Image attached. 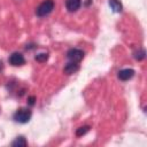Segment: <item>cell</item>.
I'll return each instance as SVG.
<instances>
[{
	"label": "cell",
	"mask_w": 147,
	"mask_h": 147,
	"mask_svg": "<svg viewBox=\"0 0 147 147\" xmlns=\"http://www.w3.org/2000/svg\"><path fill=\"white\" fill-rule=\"evenodd\" d=\"M9 63L13 67H21V65H23L25 63V59L21 53L15 52L9 56Z\"/></svg>",
	"instance_id": "277c9868"
},
{
	"label": "cell",
	"mask_w": 147,
	"mask_h": 147,
	"mask_svg": "<svg viewBox=\"0 0 147 147\" xmlns=\"http://www.w3.org/2000/svg\"><path fill=\"white\" fill-rule=\"evenodd\" d=\"M108 3L114 13H121L123 10V5L119 0H108Z\"/></svg>",
	"instance_id": "ba28073f"
},
{
	"label": "cell",
	"mask_w": 147,
	"mask_h": 147,
	"mask_svg": "<svg viewBox=\"0 0 147 147\" xmlns=\"http://www.w3.org/2000/svg\"><path fill=\"white\" fill-rule=\"evenodd\" d=\"M34 102H36V96H29L28 98V105H30V106H33L34 105Z\"/></svg>",
	"instance_id": "4fadbf2b"
},
{
	"label": "cell",
	"mask_w": 147,
	"mask_h": 147,
	"mask_svg": "<svg viewBox=\"0 0 147 147\" xmlns=\"http://www.w3.org/2000/svg\"><path fill=\"white\" fill-rule=\"evenodd\" d=\"M133 76H134V70L131 69V68L122 69V70H119L118 74H117V77H118L121 80H123V82H126V80L131 79Z\"/></svg>",
	"instance_id": "5b68a950"
},
{
	"label": "cell",
	"mask_w": 147,
	"mask_h": 147,
	"mask_svg": "<svg viewBox=\"0 0 147 147\" xmlns=\"http://www.w3.org/2000/svg\"><path fill=\"white\" fill-rule=\"evenodd\" d=\"M11 146L13 147H25V146H28V141L25 140V138L23 136H20L11 142Z\"/></svg>",
	"instance_id": "9c48e42d"
},
{
	"label": "cell",
	"mask_w": 147,
	"mask_h": 147,
	"mask_svg": "<svg viewBox=\"0 0 147 147\" xmlns=\"http://www.w3.org/2000/svg\"><path fill=\"white\" fill-rule=\"evenodd\" d=\"M54 1L53 0H44L36 9V14L37 16L39 17H44V16H47L48 14H51L54 9Z\"/></svg>",
	"instance_id": "6da1fadb"
},
{
	"label": "cell",
	"mask_w": 147,
	"mask_h": 147,
	"mask_svg": "<svg viewBox=\"0 0 147 147\" xmlns=\"http://www.w3.org/2000/svg\"><path fill=\"white\" fill-rule=\"evenodd\" d=\"M31 116H32L31 110H30L29 108L22 107V108H18V109L15 111V114H14V119H15L17 123L25 124V123H28V122L30 121Z\"/></svg>",
	"instance_id": "7a4b0ae2"
},
{
	"label": "cell",
	"mask_w": 147,
	"mask_h": 147,
	"mask_svg": "<svg viewBox=\"0 0 147 147\" xmlns=\"http://www.w3.org/2000/svg\"><path fill=\"white\" fill-rule=\"evenodd\" d=\"M67 57L71 62H80L84 57V52L79 48H71L67 52Z\"/></svg>",
	"instance_id": "3957f363"
},
{
	"label": "cell",
	"mask_w": 147,
	"mask_h": 147,
	"mask_svg": "<svg viewBox=\"0 0 147 147\" xmlns=\"http://www.w3.org/2000/svg\"><path fill=\"white\" fill-rule=\"evenodd\" d=\"M80 5H82V0H65V8L70 13L78 10Z\"/></svg>",
	"instance_id": "8992f818"
},
{
	"label": "cell",
	"mask_w": 147,
	"mask_h": 147,
	"mask_svg": "<svg viewBox=\"0 0 147 147\" xmlns=\"http://www.w3.org/2000/svg\"><path fill=\"white\" fill-rule=\"evenodd\" d=\"M3 70V63H2V61L0 60V71H2Z\"/></svg>",
	"instance_id": "5bb4252c"
},
{
	"label": "cell",
	"mask_w": 147,
	"mask_h": 147,
	"mask_svg": "<svg viewBox=\"0 0 147 147\" xmlns=\"http://www.w3.org/2000/svg\"><path fill=\"white\" fill-rule=\"evenodd\" d=\"M78 69H79L78 63H77V62H71V61H70V62L67 63L65 67L63 68V72L67 74V75H72V74H75L76 71H78Z\"/></svg>",
	"instance_id": "52a82bcc"
},
{
	"label": "cell",
	"mask_w": 147,
	"mask_h": 147,
	"mask_svg": "<svg viewBox=\"0 0 147 147\" xmlns=\"http://www.w3.org/2000/svg\"><path fill=\"white\" fill-rule=\"evenodd\" d=\"M34 59H36V61H38V62H46L47 59H48V54H47V53H39V54H37V55L34 56Z\"/></svg>",
	"instance_id": "7c38bea8"
},
{
	"label": "cell",
	"mask_w": 147,
	"mask_h": 147,
	"mask_svg": "<svg viewBox=\"0 0 147 147\" xmlns=\"http://www.w3.org/2000/svg\"><path fill=\"white\" fill-rule=\"evenodd\" d=\"M133 55H134V59H136V60L141 61V60L145 59V56H146V52H145L144 48H139L138 51H136V52L133 53Z\"/></svg>",
	"instance_id": "30bf717a"
},
{
	"label": "cell",
	"mask_w": 147,
	"mask_h": 147,
	"mask_svg": "<svg viewBox=\"0 0 147 147\" xmlns=\"http://www.w3.org/2000/svg\"><path fill=\"white\" fill-rule=\"evenodd\" d=\"M88 131H90V126H88V125L80 126V127H78V129L76 130V136H77V137H82V136L86 134Z\"/></svg>",
	"instance_id": "8fae6325"
}]
</instances>
